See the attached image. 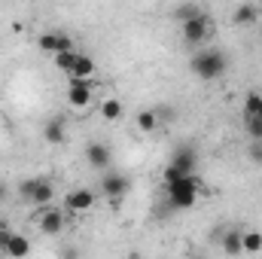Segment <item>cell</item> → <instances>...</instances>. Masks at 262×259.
<instances>
[{"label": "cell", "mask_w": 262, "mask_h": 259, "mask_svg": "<svg viewBox=\"0 0 262 259\" xmlns=\"http://www.w3.org/2000/svg\"><path fill=\"white\" fill-rule=\"evenodd\" d=\"M256 6H259V21H262V3H256Z\"/></svg>", "instance_id": "obj_28"}, {"label": "cell", "mask_w": 262, "mask_h": 259, "mask_svg": "<svg viewBox=\"0 0 262 259\" xmlns=\"http://www.w3.org/2000/svg\"><path fill=\"white\" fill-rule=\"evenodd\" d=\"M137 128L146 131V134L159 128V116H156V110H143V113H137Z\"/></svg>", "instance_id": "obj_19"}, {"label": "cell", "mask_w": 262, "mask_h": 259, "mask_svg": "<svg viewBox=\"0 0 262 259\" xmlns=\"http://www.w3.org/2000/svg\"><path fill=\"white\" fill-rule=\"evenodd\" d=\"M85 159H89V165L92 168H98V171H107L110 168V162H113V153H110V146L107 143H89L85 146Z\"/></svg>", "instance_id": "obj_9"}, {"label": "cell", "mask_w": 262, "mask_h": 259, "mask_svg": "<svg viewBox=\"0 0 262 259\" xmlns=\"http://www.w3.org/2000/svg\"><path fill=\"white\" fill-rule=\"evenodd\" d=\"M37 223H40V232H43V235H61L67 220H64V210H58V207H46V210L37 213Z\"/></svg>", "instance_id": "obj_6"}, {"label": "cell", "mask_w": 262, "mask_h": 259, "mask_svg": "<svg viewBox=\"0 0 262 259\" xmlns=\"http://www.w3.org/2000/svg\"><path fill=\"white\" fill-rule=\"evenodd\" d=\"M43 137H46L52 146L64 143V137H67V134H64V122H61V119H49V122H46V128H43Z\"/></svg>", "instance_id": "obj_15"}, {"label": "cell", "mask_w": 262, "mask_h": 259, "mask_svg": "<svg viewBox=\"0 0 262 259\" xmlns=\"http://www.w3.org/2000/svg\"><path fill=\"white\" fill-rule=\"evenodd\" d=\"M18 192L25 201H34V204H49L52 201V195H55V186L46 180V177H31V180H25L21 186H18Z\"/></svg>", "instance_id": "obj_4"}, {"label": "cell", "mask_w": 262, "mask_h": 259, "mask_svg": "<svg viewBox=\"0 0 262 259\" xmlns=\"http://www.w3.org/2000/svg\"><path fill=\"white\" fill-rule=\"evenodd\" d=\"M195 168H198V153L192 146H180V149H174V156L165 168V183L171 186L183 177H195Z\"/></svg>", "instance_id": "obj_2"}, {"label": "cell", "mask_w": 262, "mask_h": 259, "mask_svg": "<svg viewBox=\"0 0 262 259\" xmlns=\"http://www.w3.org/2000/svg\"><path fill=\"white\" fill-rule=\"evenodd\" d=\"M201 12H204V9H201V6H195V3H183V6L177 9V18H180V21H189V18L201 15Z\"/></svg>", "instance_id": "obj_22"}, {"label": "cell", "mask_w": 262, "mask_h": 259, "mask_svg": "<svg viewBox=\"0 0 262 259\" xmlns=\"http://www.w3.org/2000/svg\"><path fill=\"white\" fill-rule=\"evenodd\" d=\"M61 259H79V256H76V250H61Z\"/></svg>", "instance_id": "obj_26"}, {"label": "cell", "mask_w": 262, "mask_h": 259, "mask_svg": "<svg viewBox=\"0 0 262 259\" xmlns=\"http://www.w3.org/2000/svg\"><path fill=\"white\" fill-rule=\"evenodd\" d=\"M128 189H131L128 177H122V174H116V171H107L104 180H101V192L107 195V198H125Z\"/></svg>", "instance_id": "obj_7"}, {"label": "cell", "mask_w": 262, "mask_h": 259, "mask_svg": "<svg viewBox=\"0 0 262 259\" xmlns=\"http://www.w3.org/2000/svg\"><path fill=\"white\" fill-rule=\"evenodd\" d=\"M244 119L262 122V95L259 92H250V95L244 98Z\"/></svg>", "instance_id": "obj_14"}, {"label": "cell", "mask_w": 262, "mask_h": 259, "mask_svg": "<svg viewBox=\"0 0 262 259\" xmlns=\"http://www.w3.org/2000/svg\"><path fill=\"white\" fill-rule=\"evenodd\" d=\"M259 21V6L256 3H241L238 9H235V25H256Z\"/></svg>", "instance_id": "obj_13"}, {"label": "cell", "mask_w": 262, "mask_h": 259, "mask_svg": "<svg viewBox=\"0 0 262 259\" xmlns=\"http://www.w3.org/2000/svg\"><path fill=\"white\" fill-rule=\"evenodd\" d=\"M198 195H201V180L198 177H183V180L168 186V207L186 210V207H192L198 201Z\"/></svg>", "instance_id": "obj_3"}, {"label": "cell", "mask_w": 262, "mask_h": 259, "mask_svg": "<svg viewBox=\"0 0 262 259\" xmlns=\"http://www.w3.org/2000/svg\"><path fill=\"white\" fill-rule=\"evenodd\" d=\"M3 253L9 259H25L31 253V241L25 235H18V232H9L6 235V244H3Z\"/></svg>", "instance_id": "obj_10"}, {"label": "cell", "mask_w": 262, "mask_h": 259, "mask_svg": "<svg viewBox=\"0 0 262 259\" xmlns=\"http://www.w3.org/2000/svg\"><path fill=\"white\" fill-rule=\"evenodd\" d=\"M244 131L253 143H262V122H253V119H244Z\"/></svg>", "instance_id": "obj_23"}, {"label": "cell", "mask_w": 262, "mask_h": 259, "mask_svg": "<svg viewBox=\"0 0 262 259\" xmlns=\"http://www.w3.org/2000/svg\"><path fill=\"white\" fill-rule=\"evenodd\" d=\"M73 61H76V52H58V55L52 58V64L58 67V70H64V73L73 70Z\"/></svg>", "instance_id": "obj_21"}, {"label": "cell", "mask_w": 262, "mask_h": 259, "mask_svg": "<svg viewBox=\"0 0 262 259\" xmlns=\"http://www.w3.org/2000/svg\"><path fill=\"white\" fill-rule=\"evenodd\" d=\"M241 247H244V253H259L262 232H241Z\"/></svg>", "instance_id": "obj_18"}, {"label": "cell", "mask_w": 262, "mask_h": 259, "mask_svg": "<svg viewBox=\"0 0 262 259\" xmlns=\"http://www.w3.org/2000/svg\"><path fill=\"white\" fill-rule=\"evenodd\" d=\"M6 235H9V229H6V226H0V253H3V244H6Z\"/></svg>", "instance_id": "obj_25"}, {"label": "cell", "mask_w": 262, "mask_h": 259, "mask_svg": "<svg viewBox=\"0 0 262 259\" xmlns=\"http://www.w3.org/2000/svg\"><path fill=\"white\" fill-rule=\"evenodd\" d=\"M95 73V61L89 58V55H82V52H76V61H73V70L67 73L70 79H89Z\"/></svg>", "instance_id": "obj_12"}, {"label": "cell", "mask_w": 262, "mask_h": 259, "mask_svg": "<svg viewBox=\"0 0 262 259\" xmlns=\"http://www.w3.org/2000/svg\"><path fill=\"white\" fill-rule=\"evenodd\" d=\"M64 204H67V210H73V213H85L95 204V192L92 189H73V192H67Z\"/></svg>", "instance_id": "obj_11"}, {"label": "cell", "mask_w": 262, "mask_h": 259, "mask_svg": "<svg viewBox=\"0 0 262 259\" xmlns=\"http://www.w3.org/2000/svg\"><path fill=\"white\" fill-rule=\"evenodd\" d=\"M101 116H104L107 122H116V119L122 116V101H119V98H107V101L101 104Z\"/></svg>", "instance_id": "obj_17"}, {"label": "cell", "mask_w": 262, "mask_h": 259, "mask_svg": "<svg viewBox=\"0 0 262 259\" xmlns=\"http://www.w3.org/2000/svg\"><path fill=\"white\" fill-rule=\"evenodd\" d=\"M180 31H183V40H186L189 46H201V43L210 37V15L201 12L195 18H189V21H180Z\"/></svg>", "instance_id": "obj_5"}, {"label": "cell", "mask_w": 262, "mask_h": 259, "mask_svg": "<svg viewBox=\"0 0 262 259\" xmlns=\"http://www.w3.org/2000/svg\"><path fill=\"white\" fill-rule=\"evenodd\" d=\"M92 82L89 79H70V85H67V101H70V107H85L89 101H92Z\"/></svg>", "instance_id": "obj_8"}, {"label": "cell", "mask_w": 262, "mask_h": 259, "mask_svg": "<svg viewBox=\"0 0 262 259\" xmlns=\"http://www.w3.org/2000/svg\"><path fill=\"white\" fill-rule=\"evenodd\" d=\"M250 159L256 165H262V143H250Z\"/></svg>", "instance_id": "obj_24"}, {"label": "cell", "mask_w": 262, "mask_h": 259, "mask_svg": "<svg viewBox=\"0 0 262 259\" xmlns=\"http://www.w3.org/2000/svg\"><path fill=\"white\" fill-rule=\"evenodd\" d=\"M37 46H40V52H46V55H58V34H43L40 40H37Z\"/></svg>", "instance_id": "obj_20"}, {"label": "cell", "mask_w": 262, "mask_h": 259, "mask_svg": "<svg viewBox=\"0 0 262 259\" xmlns=\"http://www.w3.org/2000/svg\"><path fill=\"white\" fill-rule=\"evenodd\" d=\"M226 67H229V61H226V55L220 49H198L192 55V73L198 79H204V82L220 79L226 73Z\"/></svg>", "instance_id": "obj_1"}, {"label": "cell", "mask_w": 262, "mask_h": 259, "mask_svg": "<svg viewBox=\"0 0 262 259\" xmlns=\"http://www.w3.org/2000/svg\"><path fill=\"white\" fill-rule=\"evenodd\" d=\"M223 250H226L229 256H238V253H244V247H241V232L229 229V232L223 235Z\"/></svg>", "instance_id": "obj_16"}, {"label": "cell", "mask_w": 262, "mask_h": 259, "mask_svg": "<svg viewBox=\"0 0 262 259\" xmlns=\"http://www.w3.org/2000/svg\"><path fill=\"white\" fill-rule=\"evenodd\" d=\"M3 195H6V186H3V183H0V198H3Z\"/></svg>", "instance_id": "obj_27"}]
</instances>
